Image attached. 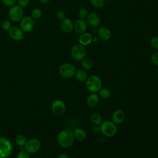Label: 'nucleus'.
Instances as JSON below:
<instances>
[{
    "mask_svg": "<svg viewBox=\"0 0 158 158\" xmlns=\"http://www.w3.org/2000/svg\"><path fill=\"white\" fill-rule=\"evenodd\" d=\"M151 60L154 65L158 66V51L154 52L152 54L151 56Z\"/></svg>",
    "mask_w": 158,
    "mask_h": 158,
    "instance_id": "7c9ffc66",
    "label": "nucleus"
},
{
    "mask_svg": "<svg viewBox=\"0 0 158 158\" xmlns=\"http://www.w3.org/2000/svg\"><path fill=\"white\" fill-rule=\"evenodd\" d=\"M9 37L14 41H20L24 38V32L18 26H13L8 31Z\"/></svg>",
    "mask_w": 158,
    "mask_h": 158,
    "instance_id": "1a4fd4ad",
    "label": "nucleus"
},
{
    "mask_svg": "<svg viewBox=\"0 0 158 158\" xmlns=\"http://www.w3.org/2000/svg\"><path fill=\"white\" fill-rule=\"evenodd\" d=\"M12 149L11 142L6 138L0 137V158H7L10 156Z\"/></svg>",
    "mask_w": 158,
    "mask_h": 158,
    "instance_id": "20e7f679",
    "label": "nucleus"
},
{
    "mask_svg": "<svg viewBox=\"0 0 158 158\" xmlns=\"http://www.w3.org/2000/svg\"><path fill=\"white\" fill-rule=\"evenodd\" d=\"M99 98L96 93H91L86 98V104L90 107L96 106L99 102Z\"/></svg>",
    "mask_w": 158,
    "mask_h": 158,
    "instance_id": "f3484780",
    "label": "nucleus"
},
{
    "mask_svg": "<svg viewBox=\"0 0 158 158\" xmlns=\"http://www.w3.org/2000/svg\"><path fill=\"white\" fill-rule=\"evenodd\" d=\"M75 76L76 79L80 82L86 81L88 78V75L86 72H85V70L83 69H78L76 70Z\"/></svg>",
    "mask_w": 158,
    "mask_h": 158,
    "instance_id": "aec40b11",
    "label": "nucleus"
},
{
    "mask_svg": "<svg viewBox=\"0 0 158 158\" xmlns=\"http://www.w3.org/2000/svg\"><path fill=\"white\" fill-rule=\"evenodd\" d=\"M74 139L73 131L69 128L61 130L57 136L58 144L64 148L71 147L73 144Z\"/></svg>",
    "mask_w": 158,
    "mask_h": 158,
    "instance_id": "f257e3e1",
    "label": "nucleus"
},
{
    "mask_svg": "<svg viewBox=\"0 0 158 158\" xmlns=\"http://www.w3.org/2000/svg\"><path fill=\"white\" fill-rule=\"evenodd\" d=\"M86 21L90 26L93 27H96L99 26L101 23V19L99 16L94 12H91L88 14V16L86 17Z\"/></svg>",
    "mask_w": 158,
    "mask_h": 158,
    "instance_id": "2eb2a0df",
    "label": "nucleus"
},
{
    "mask_svg": "<svg viewBox=\"0 0 158 158\" xmlns=\"http://www.w3.org/2000/svg\"><path fill=\"white\" fill-rule=\"evenodd\" d=\"M102 116L99 113L94 112L91 116V122L95 125H100V124L102 122Z\"/></svg>",
    "mask_w": 158,
    "mask_h": 158,
    "instance_id": "4be33fe9",
    "label": "nucleus"
},
{
    "mask_svg": "<svg viewBox=\"0 0 158 158\" xmlns=\"http://www.w3.org/2000/svg\"><path fill=\"white\" fill-rule=\"evenodd\" d=\"M102 85L101 78L97 75H91L86 80V88L91 93L98 92Z\"/></svg>",
    "mask_w": 158,
    "mask_h": 158,
    "instance_id": "7ed1b4c3",
    "label": "nucleus"
},
{
    "mask_svg": "<svg viewBox=\"0 0 158 158\" xmlns=\"http://www.w3.org/2000/svg\"><path fill=\"white\" fill-rule=\"evenodd\" d=\"M35 158H38V157H35Z\"/></svg>",
    "mask_w": 158,
    "mask_h": 158,
    "instance_id": "a19ab883",
    "label": "nucleus"
},
{
    "mask_svg": "<svg viewBox=\"0 0 158 158\" xmlns=\"http://www.w3.org/2000/svg\"><path fill=\"white\" fill-rule=\"evenodd\" d=\"M60 28L64 32L69 33L73 30V23L71 19L65 17L64 20H61Z\"/></svg>",
    "mask_w": 158,
    "mask_h": 158,
    "instance_id": "4468645a",
    "label": "nucleus"
},
{
    "mask_svg": "<svg viewBox=\"0 0 158 158\" xmlns=\"http://www.w3.org/2000/svg\"><path fill=\"white\" fill-rule=\"evenodd\" d=\"M51 109L54 115L57 116H60L65 112L66 106L65 103L62 101L57 99L53 101L51 106Z\"/></svg>",
    "mask_w": 158,
    "mask_h": 158,
    "instance_id": "9b49d317",
    "label": "nucleus"
},
{
    "mask_svg": "<svg viewBox=\"0 0 158 158\" xmlns=\"http://www.w3.org/2000/svg\"><path fill=\"white\" fill-rule=\"evenodd\" d=\"M93 61L88 57H85L81 60V65L85 70H89L93 67Z\"/></svg>",
    "mask_w": 158,
    "mask_h": 158,
    "instance_id": "412c9836",
    "label": "nucleus"
},
{
    "mask_svg": "<svg viewBox=\"0 0 158 158\" xmlns=\"http://www.w3.org/2000/svg\"><path fill=\"white\" fill-rule=\"evenodd\" d=\"M91 5L95 8H101L106 3V0H89Z\"/></svg>",
    "mask_w": 158,
    "mask_h": 158,
    "instance_id": "a878e982",
    "label": "nucleus"
},
{
    "mask_svg": "<svg viewBox=\"0 0 158 158\" xmlns=\"http://www.w3.org/2000/svg\"><path fill=\"white\" fill-rule=\"evenodd\" d=\"M106 1H112V0H106Z\"/></svg>",
    "mask_w": 158,
    "mask_h": 158,
    "instance_id": "ea45409f",
    "label": "nucleus"
},
{
    "mask_svg": "<svg viewBox=\"0 0 158 158\" xmlns=\"http://www.w3.org/2000/svg\"><path fill=\"white\" fill-rule=\"evenodd\" d=\"M98 40H99V38H98V37H96V36H94V37H93V38H92V41L94 42V43L98 42Z\"/></svg>",
    "mask_w": 158,
    "mask_h": 158,
    "instance_id": "4c0bfd02",
    "label": "nucleus"
},
{
    "mask_svg": "<svg viewBox=\"0 0 158 158\" xmlns=\"http://www.w3.org/2000/svg\"><path fill=\"white\" fill-rule=\"evenodd\" d=\"M57 158H69V157L68 156V155L67 154L65 153H61L60 154Z\"/></svg>",
    "mask_w": 158,
    "mask_h": 158,
    "instance_id": "c9c22d12",
    "label": "nucleus"
},
{
    "mask_svg": "<svg viewBox=\"0 0 158 158\" xmlns=\"http://www.w3.org/2000/svg\"><path fill=\"white\" fill-rule=\"evenodd\" d=\"M24 16V12L23 8L15 4L9 7L8 10V17L9 19L14 22H19Z\"/></svg>",
    "mask_w": 158,
    "mask_h": 158,
    "instance_id": "39448f33",
    "label": "nucleus"
},
{
    "mask_svg": "<svg viewBox=\"0 0 158 158\" xmlns=\"http://www.w3.org/2000/svg\"><path fill=\"white\" fill-rule=\"evenodd\" d=\"M157 74H158V67H157Z\"/></svg>",
    "mask_w": 158,
    "mask_h": 158,
    "instance_id": "58836bf2",
    "label": "nucleus"
},
{
    "mask_svg": "<svg viewBox=\"0 0 158 158\" xmlns=\"http://www.w3.org/2000/svg\"><path fill=\"white\" fill-rule=\"evenodd\" d=\"M99 127L100 131L106 137H112L115 136L117 132V127L112 121H104L100 124Z\"/></svg>",
    "mask_w": 158,
    "mask_h": 158,
    "instance_id": "f03ea898",
    "label": "nucleus"
},
{
    "mask_svg": "<svg viewBox=\"0 0 158 158\" xmlns=\"http://www.w3.org/2000/svg\"><path fill=\"white\" fill-rule=\"evenodd\" d=\"M41 15H42V11L38 7L33 8L31 11V17L35 20L41 18Z\"/></svg>",
    "mask_w": 158,
    "mask_h": 158,
    "instance_id": "b1692460",
    "label": "nucleus"
},
{
    "mask_svg": "<svg viewBox=\"0 0 158 158\" xmlns=\"http://www.w3.org/2000/svg\"><path fill=\"white\" fill-rule=\"evenodd\" d=\"M87 29V23L83 19L77 20L73 23V30L78 34H82L86 31Z\"/></svg>",
    "mask_w": 158,
    "mask_h": 158,
    "instance_id": "f8f14e48",
    "label": "nucleus"
},
{
    "mask_svg": "<svg viewBox=\"0 0 158 158\" xmlns=\"http://www.w3.org/2000/svg\"><path fill=\"white\" fill-rule=\"evenodd\" d=\"M92 35L88 32H85L80 35L78 38V42L83 46H87L92 42Z\"/></svg>",
    "mask_w": 158,
    "mask_h": 158,
    "instance_id": "a211bd4d",
    "label": "nucleus"
},
{
    "mask_svg": "<svg viewBox=\"0 0 158 158\" xmlns=\"http://www.w3.org/2000/svg\"><path fill=\"white\" fill-rule=\"evenodd\" d=\"M30 0H17V5L21 7L22 8L26 7L29 4Z\"/></svg>",
    "mask_w": 158,
    "mask_h": 158,
    "instance_id": "473e14b6",
    "label": "nucleus"
},
{
    "mask_svg": "<svg viewBox=\"0 0 158 158\" xmlns=\"http://www.w3.org/2000/svg\"><path fill=\"white\" fill-rule=\"evenodd\" d=\"M98 37L102 41H108L112 36L111 31L107 27H101L98 31Z\"/></svg>",
    "mask_w": 158,
    "mask_h": 158,
    "instance_id": "dca6fc26",
    "label": "nucleus"
},
{
    "mask_svg": "<svg viewBox=\"0 0 158 158\" xmlns=\"http://www.w3.org/2000/svg\"><path fill=\"white\" fill-rule=\"evenodd\" d=\"M88 14V10H86V9H85L84 7L80 8L78 12V17H80V19H83V20H84L85 19H86L87 17Z\"/></svg>",
    "mask_w": 158,
    "mask_h": 158,
    "instance_id": "cd10ccee",
    "label": "nucleus"
},
{
    "mask_svg": "<svg viewBox=\"0 0 158 158\" xmlns=\"http://www.w3.org/2000/svg\"><path fill=\"white\" fill-rule=\"evenodd\" d=\"M56 16L58 20H60L61 21L65 18V14L63 10H59L56 12Z\"/></svg>",
    "mask_w": 158,
    "mask_h": 158,
    "instance_id": "2f4dec72",
    "label": "nucleus"
},
{
    "mask_svg": "<svg viewBox=\"0 0 158 158\" xmlns=\"http://www.w3.org/2000/svg\"><path fill=\"white\" fill-rule=\"evenodd\" d=\"M98 92L100 97L103 99H108L111 96V91L107 88H101Z\"/></svg>",
    "mask_w": 158,
    "mask_h": 158,
    "instance_id": "5701e85b",
    "label": "nucleus"
},
{
    "mask_svg": "<svg viewBox=\"0 0 158 158\" xmlns=\"http://www.w3.org/2000/svg\"><path fill=\"white\" fill-rule=\"evenodd\" d=\"M19 23V27L24 33H29L31 31L35 25V20L29 15L23 16Z\"/></svg>",
    "mask_w": 158,
    "mask_h": 158,
    "instance_id": "6e6552de",
    "label": "nucleus"
},
{
    "mask_svg": "<svg viewBox=\"0 0 158 158\" xmlns=\"http://www.w3.org/2000/svg\"><path fill=\"white\" fill-rule=\"evenodd\" d=\"M17 0H1V2L4 6L10 7L15 4Z\"/></svg>",
    "mask_w": 158,
    "mask_h": 158,
    "instance_id": "c85d7f7f",
    "label": "nucleus"
},
{
    "mask_svg": "<svg viewBox=\"0 0 158 158\" xmlns=\"http://www.w3.org/2000/svg\"><path fill=\"white\" fill-rule=\"evenodd\" d=\"M50 0H38V1L39 2H40L41 4H48Z\"/></svg>",
    "mask_w": 158,
    "mask_h": 158,
    "instance_id": "e433bc0d",
    "label": "nucleus"
},
{
    "mask_svg": "<svg viewBox=\"0 0 158 158\" xmlns=\"http://www.w3.org/2000/svg\"><path fill=\"white\" fill-rule=\"evenodd\" d=\"M86 54V50L85 46L81 44H76L73 46L71 49V55L73 59L76 61H81L84 59Z\"/></svg>",
    "mask_w": 158,
    "mask_h": 158,
    "instance_id": "423d86ee",
    "label": "nucleus"
},
{
    "mask_svg": "<svg viewBox=\"0 0 158 158\" xmlns=\"http://www.w3.org/2000/svg\"><path fill=\"white\" fill-rule=\"evenodd\" d=\"M41 143L37 139H31L27 141L25 145V149L27 152L30 154H33L38 151L40 149Z\"/></svg>",
    "mask_w": 158,
    "mask_h": 158,
    "instance_id": "9d476101",
    "label": "nucleus"
},
{
    "mask_svg": "<svg viewBox=\"0 0 158 158\" xmlns=\"http://www.w3.org/2000/svg\"><path fill=\"white\" fill-rule=\"evenodd\" d=\"M73 134L74 138L78 140V141H83L86 138V131L80 128H77L73 131Z\"/></svg>",
    "mask_w": 158,
    "mask_h": 158,
    "instance_id": "6ab92c4d",
    "label": "nucleus"
},
{
    "mask_svg": "<svg viewBox=\"0 0 158 158\" xmlns=\"http://www.w3.org/2000/svg\"><path fill=\"white\" fill-rule=\"evenodd\" d=\"M59 72L62 77L69 78L75 75L76 69L75 67L70 63H64L60 65Z\"/></svg>",
    "mask_w": 158,
    "mask_h": 158,
    "instance_id": "0eeeda50",
    "label": "nucleus"
},
{
    "mask_svg": "<svg viewBox=\"0 0 158 158\" xmlns=\"http://www.w3.org/2000/svg\"><path fill=\"white\" fill-rule=\"evenodd\" d=\"M125 119V112L120 109L116 110L114 112L112 115V121L115 125H119L123 122Z\"/></svg>",
    "mask_w": 158,
    "mask_h": 158,
    "instance_id": "ddd939ff",
    "label": "nucleus"
},
{
    "mask_svg": "<svg viewBox=\"0 0 158 158\" xmlns=\"http://www.w3.org/2000/svg\"><path fill=\"white\" fill-rule=\"evenodd\" d=\"M27 141V138L23 135H19L15 138V142L20 147L25 146Z\"/></svg>",
    "mask_w": 158,
    "mask_h": 158,
    "instance_id": "393cba45",
    "label": "nucleus"
},
{
    "mask_svg": "<svg viewBox=\"0 0 158 158\" xmlns=\"http://www.w3.org/2000/svg\"><path fill=\"white\" fill-rule=\"evenodd\" d=\"M150 44L154 49L158 50V36L152 37L150 40Z\"/></svg>",
    "mask_w": 158,
    "mask_h": 158,
    "instance_id": "c756f323",
    "label": "nucleus"
},
{
    "mask_svg": "<svg viewBox=\"0 0 158 158\" xmlns=\"http://www.w3.org/2000/svg\"><path fill=\"white\" fill-rule=\"evenodd\" d=\"M17 158H30L29 153L26 151H22L19 152Z\"/></svg>",
    "mask_w": 158,
    "mask_h": 158,
    "instance_id": "72a5a7b5",
    "label": "nucleus"
},
{
    "mask_svg": "<svg viewBox=\"0 0 158 158\" xmlns=\"http://www.w3.org/2000/svg\"><path fill=\"white\" fill-rule=\"evenodd\" d=\"M0 27L3 30L8 31L12 26H11V23L10 20L7 19H4L1 22Z\"/></svg>",
    "mask_w": 158,
    "mask_h": 158,
    "instance_id": "bb28decb",
    "label": "nucleus"
},
{
    "mask_svg": "<svg viewBox=\"0 0 158 158\" xmlns=\"http://www.w3.org/2000/svg\"><path fill=\"white\" fill-rule=\"evenodd\" d=\"M92 130L94 133H98L99 131H100V127L98 125H95L92 128Z\"/></svg>",
    "mask_w": 158,
    "mask_h": 158,
    "instance_id": "f704fd0d",
    "label": "nucleus"
}]
</instances>
